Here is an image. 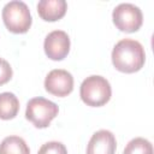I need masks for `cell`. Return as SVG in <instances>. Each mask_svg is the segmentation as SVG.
<instances>
[{
    "label": "cell",
    "mask_w": 154,
    "mask_h": 154,
    "mask_svg": "<svg viewBox=\"0 0 154 154\" xmlns=\"http://www.w3.org/2000/svg\"><path fill=\"white\" fill-rule=\"evenodd\" d=\"M146 61V53L143 46L132 38H123L116 43L112 51L113 66L125 73H134L140 71Z\"/></svg>",
    "instance_id": "6da1fadb"
},
{
    "label": "cell",
    "mask_w": 154,
    "mask_h": 154,
    "mask_svg": "<svg viewBox=\"0 0 154 154\" xmlns=\"http://www.w3.org/2000/svg\"><path fill=\"white\" fill-rule=\"evenodd\" d=\"M79 95L82 101L91 107H100L106 105L112 95V88L109 82L99 75L87 77L79 88Z\"/></svg>",
    "instance_id": "7a4b0ae2"
},
{
    "label": "cell",
    "mask_w": 154,
    "mask_h": 154,
    "mask_svg": "<svg viewBox=\"0 0 154 154\" xmlns=\"http://www.w3.org/2000/svg\"><path fill=\"white\" fill-rule=\"evenodd\" d=\"M2 20L6 28L14 34L26 32L32 22L28 5L20 0H12L4 6Z\"/></svg>",
    "instance_id": "3957f363"
},
{
    "label": "cell",
    "mask_w": 154,
    "mask_h": 154,
    "mask_svg": "<svg viewBox=\"0 0 154 154\" xmlns=\"http://www.w3.org/2000/svg\"><path fill=\"white\" fill-rule=\"evenodd\" d=\"M59 108L58 106L45 97H32L26 103L25 118L34 124L35 128L45 129L51 122L58 116Z\"/></svg>",
    "instance_id": "277c9868"
},
{
    "label": "cell",
    "mask_w": 154,
    "mask_h": 154,
    "mask_svg": "<svg viewBox=\"0 0 154 154\" xmlns=\"http://www.w3.org/2000/svg\"><path fill=\"white\" fill-rule=\"evenodd\" d=\"M114 25L125 32L137 31L143 23V14L140 7L130 2L119 4L112 13Z\"/></svg>",
    "instance_id": "5b68a950"
},
{
    "label": "cell",
    "mask_w": 154,
    "mask_h": 154,
    "mask_svg": "<svg viewBox=\"0 0 154 154\" xmlns=\"http://www.w3.org/2000/svg\"><path fill=\"white\" fill-rule=\"evenodd\" d=\"M45 88L49 94L57 97L67 96L73 90V77L66 70H52L45 78Z\"/></svg>",
    "instance_id": "8992f818"
},
{
    "label": "cell",
    "mask_w": 154,
    "mask_h": 154,
    "mask_svg": "<svg viewBox=\"0 0 154 154\" xmlns=\"http://www.w3.org/2000/svg\"><path fill=\"white\" fill-rule=\"evenodd\" d=\"M46 55L52 60H63L70 52V37L63 30L51 31L43 43Z\"/></svg>",
    "instance_id": "52a82bcc"
},
{
    "label": "cell",
    "mask_w": 154,
    "mask_h": 154,
    "mask_svg": "<svg viewBox=\"0 0 154 154\" xmlns=\"http://www.w3.org/2000/svg\"><path fill=\"white\" fill-rule=\"evenodd\" d=\"M116 148V136L109 130H99L89 140L87 154H114Z\"/></svg>",
    "instance_id": "ba28073f"
},
{
    "label": "cell",
    "mask_w": 154,
    "mask_h": 154,
    "mask_svg": "<svg viewBox=\"0 0 154 154\" xmlns=\"http://www.w3.org/2000/svg\"><path fill=\"white\" fill-rule=\"evenodd\" d=\"M67 4L65 0H41L37 4L38 16L46 22H55L66 13Z\"/></svg>",
    "instance_id": "9c48e42d"
},
{
    "label": "cell",
    "mask_w": 154,
    "mask_h": 154,
    "mask_svg": "<svg viewBox=\"0 0 154 154\" xmlns=\"http://www.w3.org/2000/svg\"><path fill=\"white\" fill-rule=\"evenodd\" d=\"M19 111L18 97L13 93H1L0 94V119L10 120L13 119Z\"/></svg>",
    "instance_id": "30bf717a"
},
{
    "label": "cell",
    "mask_w": 154,
    "mask_h": 154,
    "mask_svg": "<svg viewBox=\"0 0 154 154\" xmlns=\"http://www.w3.org/2000/svg\"><path fill=\"white\" fill-rule=\"evenodd\" d=\"M0 154H30V149L22 137L7 136L0 143Z\"/></svg>",
    "instance_id": "8fae6325"
},
{
    "label": "cell",
    "mask_w": 154,
    "mask_h": 154,
    "mask_svg": "<svg viewBox=\"0 0 154 154\" xmlns=\"http://www.w3.org/2000/svg\"><path fill=\"white\" fill-rule=\"evenodd\" d=\"M123 154H153V146L148 140L136 137L126 144Z\"/></svg>",
    "instance_id": "7c38bea8"
},
{
    "label": "cell",
    "mask_w": 154,
    "mask_h": 154,
    "mask_svg": "<svg viewBox=\"0 0 154 154\" xmlns=\"http://www.w3.org/2000/svg\"><path fill=\"white\" fill-rule=\"evenodd\" d=\"M37 154H67V149L61 142L51 141L42 144Z\"/></svg>",
    "instance_id": "4fadbf2b"
},
{
    "label": "cell",
    "mask_w": 154,
    "mask_h": 154,
    "mask_svg": "<svg viewBox=\"0 0 154 154\" xmlns=\"http://www.w3.org/2000/svg\"><path fill=\"white\" fill-rule=\"evenodd\" d=\"M12 78V67L5 59L0 58V85L6 84Z\"/></svg>",
    "instance_id": "5bb4252c"
}]
</instances>
